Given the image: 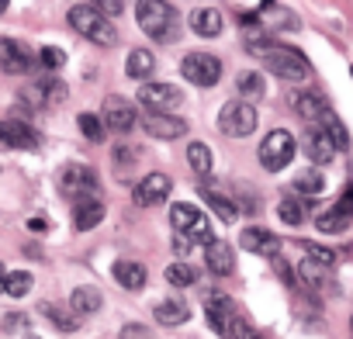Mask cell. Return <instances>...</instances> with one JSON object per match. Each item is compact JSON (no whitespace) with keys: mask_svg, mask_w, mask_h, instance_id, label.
I'll list each match as a JSON object with an SVG mask.
<instances>
[{"mask_svg":"<svg viewBox=\"0 0 353 339\" xmlns=\"http://www.w3.org/2000/svg\"><path fill=\"white\" fill-rule=\"evenodd\" d=\"M322 128L329 132V138H332V145H336V149H346V145H350V135H346L343 121H339L332 111H325V114H322Z\"/></svg>","mask_w":353,"mask_h":339,"instance_id":"36","label":"cell"},{"mask_svg":"<svg viewBox=\"0 0 353 339\" xmlns=\"http://www.w3.org/2000/svg\"><path fill=\"white\" fill-rule=\"evenodd\" d=\"M152 315H156L159 325H184V322L191 318V305H188L184 298H163V301L152 308Z\"/></svg>","mask_w":353,"mask_h":339,"instance_id":"19","label":"cell"},{"mask_svg":"<svg viewBox=\"0 0 353 339\" xmlns=\"http://www.w3.org/2000/svg\"><path fill=\"white\" fill-rule=\"evenodd\" d=\"M8 11V0H0V14H4Z\"/></svg>","mask_w":353,"mask_h":339,"instance_id":"47","label":"cell"},{"mask_svg":"<svg viewBox=\"0 0 353 339\" xmlns=\"http://www.w3.org/2000/svg\"><path fill=\"white\" fill-rule=\"evenodd\" d=\"M104 121H108V128H111V132H118V135L132 132V128H135V121H139L135 104H132V101H125V97H118V94L104 97Z\"/></svg>","mask_w":353,"mask_h":339,"instance_id":"11","label":"cell"},{"mask_svg":"<svg viewBox=\"0 0 353 339\" xmlns=\"http://www.w3.org/2000/svg\"><path fill=\"white\" fill-rule=\"evenodd\" d=\"M294 135L288 132V128H274V132H267V138L260 142V149H256V156H260V163H263V170H270V174H277V170H284L291 159H294Z\"/></svg>","mask_w":353,"mask_h":339,"instance_id":"4","label":"cell"},{"mask_svg":"<svg viewBox=\"0 0 353 339\" xmlns=\"http://www.w3.org/2000/svg\"><path fill=\"white\" fill-rule=\"evenodd\" d=\"M0 294H8V270L0 267Z\"/></svg>","mask_w":353,"mask_h":339,"instance_id":"46","label":"cell"},{"mask_svg":"<svg viewBox=\"0 0 353 339\" xmlns=\"http://www.w3.org/2000/svg\"><path fill=\"white\" fill-rule=\"evenodd\" d=\"M305 152L312 156V163H329L339 149L332 145V138H329V132L322 128V121L319 125H312L308 132H305Z\"/></svg>","mask_w":353,"mask_h":339,"instance_id":"18","label":"cell"},{"mask_svg":"<svg viewBox=\"0 0 353 339\" xmlns=\"http://www.w3.org/2000/svg\"><path fill=\"white\" fill-rule=\"evenodd\" d=\"M188 163H191V170H194L198 177H208V174H212V149H208L205 142H191Z\"/></svg>","mask_w":353,"mask_h":339,"instance_id":"31","label":"cell"},{"mask_svg":"<svg viewBox=\"0 0 353 339\" xmlns=\"http://www.w3.org/2000/svg\"><path fill=\"white\" fill-rule=\"evenodd\" d=\"M39 311L59 329V332H77L80 329V311H73V305H52V301H42L39 305Z\"/></svg>","mask_w":353,"mask_h":339,"instance_id":"23","label":"cell"},{"mask_svg":"<svg viewBox=\"0 0 353 339\" xmlns=\"http://www.w3.org/2000/svg\"><path fill=\"white\" fill-rule=\"evenodd\" d=\"M70 25H73L83 39H90L94 45L111 49V45L118 42L114 25H111V21H108V14H101L94 4H77V8H70Z\"/></svg>","mask_w":353,"mask_h":339,"instance_id":"3","label":"cell"},{"mask_svg":"<svg viewBox=\"0 0 353 339\" xmlns=\"http://www.w3.org/2000/svg\"><path fill=\"white\" fill-rule=\"evenodd\" d=\"M294 187H298L305 198H319V194H322V174H319L315 166H305L301 174L294 177Z\"/></svg>","mask_w":353,"mask_h":339,"instance_id":"32","label":"cell"},{"mask_svg":"<svg viewBox=\"0 0 353 339\" xmlns=\"http://www.w3.org/2000/svg\"><path fill=\"white\" fill-rule=\"evenodd\" d=\"M229 339H263V336H260V332H256V329H253V325H250L246 318H239V315H236V322H232V332H229Z\"/></svg>","mask_w":353,"mask_h":339,"instance_id":"41","label":"cell"},{"mask_svg":"<svg viewBox=\"0 0 353 339\" xmlns=\"http://www.w3.org/2000/svg\"><path fill=\"white\" fill-rule=\"evenodd\" d=\"M170 191H173V181L166 174H149V177H142L135 184V194L132 198H135L139 208H152V205H163Z\"/></svg>","mask_w":353,"mask_h":339,"instance_id":"13","label":"cell"},{"mask_svg":"<svg viewBox=\"0 0 353 339\" xmlns=\"http://www.w3.org/2000/svg\"><path fill=\"white\" fill-rule=\"evenodd\" d=\"M181 73H184L194 87H215L219 76H222V63H219L212 52H191V56H184Z\"/></svg>","mask_w":353,"mask_h":339,"instance_id":"8","label":"cell"},{"mask_svg":"<svg viewBox=\"0 0 353 339\" xmlns=\"http://www.w3.org/2000/svg\"><path fill=\"white\" fill-rule=\"evenodd\" d=\"M121 339H149V329L139 325V322H128V325L121 329Z\"/></svg>","mask_w":353,"mask_h":339,"instance_id":"43","label":"cell"},{"mask_svg":"<svg viewBox=\"0 0 353 339\" xmlns=\"http://www.w3.org/2000/svg\"><path fill=\"white\" fill-rule=\"evenodd\" d=\"M28 229H32V232H46V229H49V222L35 215V218H28Z\"/></svg>","mask_w":353,"mask_h":339,"instance_id":"45","label":"cell"},{"mask_svg":"<svg viewBox=\"0 0 353 339\" xmlns=\"http://www.w3.org/2000/svg\"><path fill=\"white\" fill-rule=\"evenodd\" d=\"M166 280H170L173 287H191V284L198 280V270H194L191 263H170V267H166Z\"/></svg>","mask_w":353,"mask_h":339,"instance_id":"34","label":"cell"},{"mask_svg":"<svg viewBox=\"0 0 353 339\" xmlns=\"http://www.w3.org/2000/svg\"><path fill=\"white\" fill-rule=\"evenodd\" d=\"M111 277L125 287V291H142L145 287V267L135 263V260H118L111 267Z\"/></svg>","mask_w":353,"mask_h":339,"instance_id":"22","label":"cell"},{"mask_svg":"<svg viewBox=\"0 0 353 339\" xmlns=\"http://www.w3.org/2000/svg\"><path fill=\"white\" fill-rule=\"evenodd\" d=\"M39 90H42V104L46 107H59L66 101V83L63 80H39Z\"/></svg>","mask_w":353,"mask_h":339,"instance_id":"35","label":"cell"},{"mask_svg":"<svg viewBox=\"0 0 353 339\" xmlns=\"http://www.w3.org/2000/svg\"><path fill=\"white\" fill-rule=\"evenodd\" d=\"M32 66H35V56L21 42L0 39V70H4V73H28Z\"/></svg>","mask_w":353,"mask_h":339,"instance_id":"17","label":"cell"},{"mask_svg":"<svg viewBox=\"0 0 353 339\" xmlns=\"http://www.w3.org/2000/svg\"><path fill=\"white\" fill-rule=\"evenodd\" d=\"M191 28L201 39H215V35H222V14L215 8H201V11L191 14Z\"/></svg>","mask_w":353,"mask_h":339,"instance_id":"26","label":"cell"},{"mask_svg":"<svg viewBox=\"0 0 353 339\" xmlns=\"http://www.w3.org/2000/svg\"><path fill=\"white\" fill-rule=\"evenodd\" d=\"M250 49H253V56H256L274 76H281V80H305V76L312 73L308 59H305L298 49H291V45L263 42V39H250Z\"/></svg>","mask_w":353,"mask_h":339,"instance_id":"1","label":"cell"},{"mask_svg":"<svg viewBox=\"0 0 353 339\" xmlns=\"http://www.w3.org/2000/svg\"><path fill=\"white\" fill-rule=\"evenodd\" d=\"M80 132H83L90 142H101V138H104V125H101L97 114H80Z\"/></svg>","mask_w":353,"mask_h":339,"instance_id":"38","label":"cell"},{"mask_svg":"<svg viewBox=\"0 0 353 339\" xmlns=\"http://www.w3.org/2000/svg\"><path fill=\"white\" fill-rule=\"evenodd\" d=\"M350 222H353V187H346L343 198H339L329 212L319 215V229L329 232V236H336V232H346Z\"/></svg>","mask_w":353,"mask_h":339,"instance_id":"15","label":"cell"},{"mask_svg":"<svg viewBox=\"0 0 353 339\" xmlns=\"http://www.w3.org/2000/svg\"><path fill=\"white\" fill-rule=\"evenodd\" d=\"M139 104L149 111H176L184 104V94L173 83H142L139 87Z\"/></svg>","mask_w":353,"mask_h":339,"instance_id":"9","label":"cell"},{"mask_svg":"<svg viewBox=\"0 0 353 339\" xmlns=\"http://www.w3.org/2000/svg\"><path fill=\"white\" fill-rule=\"evenodd\" d=\"M205 315H208V322H212L215 332L229 336V332H232V322H236V305H232L229 294L212 291V294L205 298Z\"/></svg>","mask_w":353,"mask_h":339,"instance_id":"14","label":"cell"},{"mask_svg":"<svg viewBox=\"0 0 353 339\" xmlns=\"http://www.w3.org/2000/svg\"><path fill=\"white\" fill-rule=\"evenodd\" d=\"M301 249L308 253L312 263H322V267H332V263H336V253H332V249H322L319 243H305Z\"/></svg>","mask_w":353,"mask_h":339,"instance_id":"39","label":"cell"},{"mask_svg":"<svg viewBox=\"0 0 353 339\" xmlns=\"http://www.w3.org/2000/svg\"><path fill=\"white\" fill-rule=\"evenodd\" d=\"M135 18H139V28L152 42H173L176 39V11L166 0H139Z\"/></svg>","mask_w":353,"mask_h":339,"instance_id":"2","label":"cell"},{"mask_svg":"<svg viewBox=\"0 0 353 339\" xmlns=\"http://www.w3.org/2000/svg\"><path fill=\"white\" fill-rule=\"evenodd\" d=\"M288 104H291V111H298L305 121H322V114L329 111V101H325V97H322V90H315V87L291 90Z\"/></svg>","mask_w":353,"mask_h":339,"instance_id":"12","label":"cell"},{"mask_svg":"<svg viewBox=\"0 0 353 339\" xmlns=\"http://www.w3.org/2000/svg\"><path fill=\"white\" fill-rule=\"evenodd\" d=\"M90 4H94V8L101 11V14H108V18H114V14H121V8H125V4H121V0H90Z\"/></svg>","mask_w":353,"mask_h":339,"instance_id":"42","label":"cell"},{"mask_svg":"<svg viewBox=\"0 0 353 339\" xmlns=\"http://www.w3.org/2000/svg\"><path fill=\"white\" fill-rule=\"evenodd\" d=\"M260 21H267V25H274V28H298V14L294 11H288V8H281L277 0H263L260 4Z\"/></svg>","mask_w":353,"mask_h":339,"instance_id":"25","label":"cell"},{"mask_svg":"<svg viewBox=\"0 0 353 339\" xmlns=\"http://www.w3.org/2000/svg\"><path fill=\"white\" fill-rule=\"evenodd\" d=\"M39 63H42L46 70H59V66L66 63V52H63V49H52V45H46V49L39 52Z\"/></svg>","mask_w":353,"mask_h":339,"instance_id":"40","label":"cell"},{"mask_svg":"<svg viewBox=\"0 0 353 339\" xmlns=\"http://www.w3.org/2000/svg\"><path fill=\"white\" fill-rule=\"evenodd\" d=\"M101 222H104V205H101L97 198H80L77 208H73V225H77L80 232H90V229H97Z\"/></svg>","mask_w":353,"mask_h":339,"instance_id":"20","label":"cell"},{"mask_svg":"<svg viewBox=\"0 0 353 339\" xmlns=\"http://www.w3.org/2000/svg\"><path fill=\"white\" fill-rule=\"evenodd\" d=\"M156 70V56L149 49H132L128 52V63H125V73L132 80H149V73Z\"/></svg>","mask_w":353,"mask_h":339,"instance_id":"27","label":"cell"},{"mask_svg":"<svg viewBox=\"0 0 353 339\" xmlns=\"http://www.w3.org/2000/svg\"><path fill=\"white\" fill-rule=\"evenodd\" d=\"M170 222H173V232H184L194 243H212V222H208V215L201 208L188 205V201L170 208Z\"/></svg>","mask_w":353,"mask_h":339,"instance_id":"6","label":"cell"},{"mask_svg":"<svg viewBox=\"0 0 353 339\" xmlns=\"http://www.w3.org/2000/svg\"><path fill=\"white\" fill-rule=\"evenodd\" d=\"M201 194H205V205H208V208H212V212L219 215V222H225V225H229V222H236V218H239L236 205H232V201H229L225 194H219L215 187H205Z\"/></svg>","mask_w":353,"mask_h":339,"instance_id":"29","label":"cell"},{"mask_svg":"<svg viewBox=\"0 0 353 339\" xmlns=\"http://www.w3.org/2000/svg\"><path fill=\"white\" fill-rule=\"evenodd\" d=\"M256 121H260V114H256L253 101H243V97H239V101H229V104L219 111V128H222L225 135H232V138L253 135Z\"/></svg>","mask_w":353,"mask_h":339,"instance_id":"5","label":"cell"},{"mask_svg":"<svg viewBox=\"0 0 353 339\" xmlns=\"http://www.w3.org/2000/svg\"><path fill=\"white\" fill-rule=\"evenodd\" d=\"M0 145H11V149H35L39 145V132L18 118H4L0 121Z\"/></svg>","mask_w":353,"mask_h":339,"instance_id":"16","label":"cell"},{"mask_svg":"<svg viewBox=\"0 0 353 339\" xmlns=\"http://www.w3.org/2000/svg\"><path fill=\"white\" fill-rule=\"evenodd\" d=\"M142 128H145L149 138H163V142L188 135V121L176 118L173 111H149V114L142 118Z\"/></svg>","mask_w":353,"mask_h":339,"instance_id":"10","label":"cell"},{"mask_svg":"<svg viewBox=\"0 0 353 339\" xmlns=\"http://www.w3.org/2000/svg\"><path fill=\"white\" fill-rule=\"evenodd\" d=\"M59 191L66 198H73V201L94 198L97 194V174L90 166H83V163H70V166H63V174H59Z\"/></svg>","mask_w":353,"mask_h":339,"instance_id":"7","label":"cell"},{"mask_svg":"<svg viewBox=\"0 0 353 339\" xmlns=\"http://www.w3.org/2000/svg\"><path fill=\"white\" fill-rule=\"evenodd\" d=\"M25 339H39V336H35V332H25Z\"/></svg>","mask_w":353,"mask_h":339,"instance_id":"48","label":"cell"},{"mask_svg":"<svg viewBox=\"0 0 353 339\" xmlns=\"http://www.w3.org/2000/svg\"><path fill=\"white\" fill-rule=\"evenodd\" d=\"M11 329H28V318L25 315H8L4 318V332H11Z\"/></svg>","mask_w":353,"mask_h":339,"instance_id":"44","label":"cell"},{"mask_svg":"<svg viewBox=\"0 0 353 339\" xmlns=\"http://www.w3.org/2000/svg\"><path fill=\"white\" fill-rule=\"evenodd\" d=\"M277 215H281V222H288V225H301L305 215H308V201H305L301 194H284L281 205H277Z\"/></svg>","mask_w":353,"mask_h":339,"instance_id":"28","label":"cell"},{"mask_svg":"<svg viewBox=\"0 0 353 339\" xmlns=\"http://www.w3.org/2000/svg\"><path fill=\"white\" fill-rule=\"evenodd\" d=\"M205 263H208V270H212L215 277H229V274L236 270V253H232L225 243H208Z\"/></svg>","mask_w":353,"mask_h":339,"instance_id":"21","label":"cell"},{"mask_svg":"<svg viewBox=\"0 0 353 339\" xmlns=\"http://www.w3.org/2000/svg\"><path fill=\"white\" fill-rule=\"evenodd\" d=\"M32 284H35V280H32L28 270H11V274H8V294H11V298H25V294L32 291Z\"/></svg>","mask_w":353,"mask_h":339,"instance_id":"37","label":"cell"},{"mask_svg":"<svg viewBox=\"0 0 353 339\" xmlns=\"http://www.w3.org/2000/svg\"><path fill=\"white\" fill-rule=\"evenodd\" d=\"M236 90H239V97H243V101H260L267 87H263V76H260V73H239Z\"/></svg>","mask_w":353,"mask_h":339,"instance_id":"33","label":"cell"},{"mask_svg":"<svg viewBox=\"0 0 353 339\" xmlns=\"http://www.w3.org/2000/svg\"><path fill=\"white\" fill-rule=\"evenodd\" d=\"M70 305H73V311H80V315H94V311H101L104 298H101L97 287H77V291L70 294Z\"/></svg>","mask_w":353,"mask_h":339,"instance_id":"30","label":"cell"},{"mask_svg":"<svg viewBox=\"0 0 353 339\" xmlns=\"http://www.w3.org/2000/svg\"><path fill=\"white\" fill-rule=\"evenodd\" d=\"M243 249H250V253H260V256H274L277 253V239H274V232H267V229H246L243 232Z\"/></svg>","mask_w":353,"mask_h":339,"instance_id":"24","label":"cell"}]
</instances>
